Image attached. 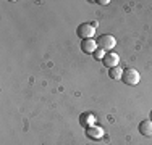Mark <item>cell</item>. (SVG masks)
<instances>
[{
    "instance_id": "ba28073f",
    "label": "cell",
    "mask_w": 152,
    "mask_h": 145,
    "mask_svg": "<svg viewBox=\"0 0 152 145\" xmlns=\"http://www.w3.org/2000/svg\"><path fill=\"white\" fill-rule=\"evenodd\" d=\"M139 132L146 137H152V121L151 119H144L139 123Z\"/></svg>"
},
{
    "instance_id": "7c38bea8",
    "label": "cell",
    "mask_w": 152,
    "mask_h": 145,
    "mask_svg": "<svg viewBox=\"0 0 152 145\" xmlns=\"http://www.w3.org/2000/svg\"><path fill=\"white\" fill-rule=\"evenodd\" d=\"M151 121H152V111H151Z\"/></svg>"
},
{
    "instance_id": "8fae6325",
    "label": "cell",
    "mask_w": 152,
    "mask_h": 145,
    "mask_svg": "<svg viewBox=\"0 0 152 145\" xmlns=\"http://www.w3.org/2000/svg\"><path fill=\"white\" fill-rule=\"evenodd\" d=\"M99 3H100V5H108L110 2H108V0H99Z\"/></svg>"
},
{
    "instance_id": "30bf717a",
    "label": "cell",
    "mask_w": 152,
    "mask_h": 145,
    "mask_svg": "<svg viewBox=\"0 0 152 145\" xmlns=\"http://www.w3.org/2000/svg\"><path fill=\"white\" fill-rule=\"evenodd\" d=\"M92 55H94V58H96V60H104V57H105L107 53H105V50H104V49H100V47H99V49H97L96 52L92 53Z\"/></svg>"
},
{
    "instance_id": "6da1fadb",
    "label": "cell",
    "mask_w": 152,
    "mask_h": 145,
    "mask_svg": "<svg viewBox=\"0 0 152 145\" xmlns=\"http://www.w3.org/2000/svg\"><path fill=\"white\" fill-rule=\"evenodd\" d=\"M121 81L128 86H136V84H139V81H141V74L137 70H134V68H126V70H123Z\"/></svg>"
},
{
    "instance_id": "9c48e42d",
    "label": "cell",
    "mask_w": 152,
    "mask_h": 145,
    "mask_svg": "<svg viewBox=\"0 0 152 145\" xmlns=\"http://www.w3.org/2000/svg\"><path fill=\"white\" fill-rule=\"evenodd\" d=\"M108 76H110L113 81H121V76H123V70L120 66H115L112 70H108Z\"/></svg>"
},
{
    "instance_id": "3957f363",
    "label": "cell",
    "mask_w": 152,
    "mask_h": 145,
    "mask_svg": "<svg viewBox=\"0 0 152 145\" xmlns=\"http://www.w3.org/2000/svg\"><path fill=\"white\" fill-rule=\"evenodd\" d=\"M97 45H99L100 49H104L105 52L107 50H113V47L117 45V39L112 34H102L97 39Z\"/></svg>"
},
{
    "instance_id": "7a4b0ae2",
    "label": "cell",
    "mask_w": 152,
    "mask_h": 145,
    "mask_svg": "<svg viewBox=\"0 0 152 145\" xmlns=\"http://www.w3.org/2000/svg\"><path fill=\"white\" fill-rule=\"evenodd\" d=\"M76 34H78V37L81 39V41H88V39L94 37V34H96V28H94L92 24H89V23H83V24L78 26Z\"/></svg>"
},
{
    "instance_id": "277c9868",
    "label": "cell",
    "mask_w": 152,
    "mask_h": 145,
    "mask_svg": "<svg viewBox=\"0 0 152 145\" xmlns=\"http://www.w3.org/2000/svg\"><path fill=\"white\" fill-rule=\"evenodd\" d=\"M102 63H104V66H105V68L112 70V68H115V66H118V65H120V55H118V53H115V52H108L107 55L104 57Z\"/></svg>"
},
{
    "instance_id": "8992f818",
    "label": "cell",
    "mask_w": 152,
    "mask_h": 145,
    "mask_svg": "<svg viewBox=\"0 0 152 145\" xmlns=\"http://www.w3.org/2000/svg\"><path fill=\"white\" fill-rule=\"evenodd\" d=\"M86 134H88V137H91L94 140H99L104 137V134H105V130L102 128H99V126H91V128L86 129Z\"/></svg>"
},
{
    "instance_id": "52a82bcc",
    "label": "cell",
    "mask_w": 152,
    "mask_h": 145,
    "mask_svg": "<svg viewBox=\"0 0 152 145\" xmlns=\"http://www.w3.org/2000/svg\"><path fill=\"white\" fill-rule=\"evenodd\" d=\"M97 49H99V45H97V41H94V39H88V41L81 42V50L84 53H94Z\"/></svg>"
},
{
    "instance_id": "5b68a950",
    "label": "cell",
    "mask_w": 152,
    "mask_h": 145,
    "mask_svg": "<svg viewBox=\"0 0 152 145\" xmlns=\"http://www.w3.org/2000/svg\"><path fill=\"white\" fill-rule=\"evenodd\" d=\"M96 116H94L92 113H83L81 116H79V123H81L83 128H91V126H96Z\"/></svg>"
}]
</instances>
